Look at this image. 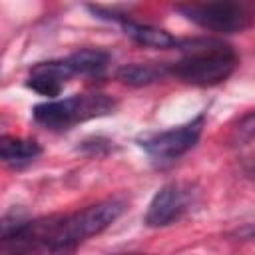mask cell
<instances>
[{
  "mask_svg": "<svg viewBox=\"0 0 255 255\" xmlns=\"http://www.w3.org/2000/svg\"><path fill=\"white\" fill-rule=\"evenodd\" d=\"M40 153L42 147L34 139H24L14 135H2L0 139V157L12 169H22L30 165L36 157H40Z\"/></svg>",
  "mask_w": 255,
  "mask_h": 255,
  "instance_id": "8",
  "label": "cell"
},
{
  "mask_svg": "<svg viewBox=\"0 0 255 255\" xmlns=\"http://www.w3.org/2000/svg\"><path fill=\"white\" fill-rule=\"evenodd\" d=\"M118 108V102L100 92L92 94H74L64 100H48L32 110V118L38 126L52 129V131H62L70 129L76 124H84L94 118H104L114 114Z\"/></svg>",
  "mask_w": 255,
  "mask_h": 255,
  "instance_id": "2",
  "label": "cell"
},
{
  "mask_svg": "<svg viewBox=\"0 0 255 255\" xmlns=\"http://www.w3.org/2000/svg\"><path fill=\"white\" fill-rule=\"evenodd\" d=\"M175 10L189 22L203 30L235 34L243 32L253 24L251 12L235 2H207V4H179Z\"/></svg>",
  "mask_w": 255,
  "mask_h": 255,
  "instance_id": "5",
  "label": "cell"
},
{
  "mask_svg": "<svg viewBox=\"0 0 255 255\" xmlns=\"http://www.w3.org/2000/svg\"><path fill=\"white\" fill-rule=\"evenodd\" d=\"M72 74L80 76H98L106 70L110 62V54L100 48H82L66 58Z\"/></svg>",
  "mask_w": 255,
  "mask_h": 255,
  "instance_id": "10",
  "label": "cell"
},
{
  "mask_svg": "<svg viewBox=\"0 0 255 255\" xmlns=\"http://www.w3.org/2000/svg\"><path fill=\"white\" fill-rule=\"evenodd\" d=\"M124 255H139V253H124Z\"/></svg>",
  "mask_w": 255,
  "mask_h": 255,
  "instance_id": "14",
  "label": "cell"
},
{
  "mask_svg": "<svg viewBox=\"0 0 255 255\" xmlns=\"http://www.w3.org/2000/svg\"><path fill=\"white\" fill-rule=\"evenodd\" d=\"M124 209H126V203L122 199H106V201L88 205L72 215L56 217L50 239L64 245L78 247L82 241L106 231L124 213Z\"/></svg>",
  "mask_w": 255,
  "mask_h": 255,
  "instance_id": "3",
  "label": "cell"
},
{
  "mask_svg": "<svg viewBox=\"0 0 255 255\" xmlns=\"http://www.w3.org/2000/svg\"><path fill=\"white\" fill-rule=\"evenodd\" d=\"M74 253H76V247L58 243L48 237H44L40 241H32V243L22 245L12 251H4V255H74Z\"/></svg>",
  "mask_w": 255,
  "mask_h": 255,
  "instance_id": "12",
  "label": "cell"
},
{
  "mask_svg": "<svg viewBox=\"0 0 255 255\" xmlns=\"http://www.w3.org/2000/svg\"><path fill=\"white\" fill-rule=\"evenodd\" d=\"M64 84H66V82H62L56 74H52V72L44 66V62L32 66L30 76H28V80H26V86H28L32 92H36V94H40V96H46V98H50V100H56V96H60Z\"/></svg>",
  "mask_w": 255,
  "mask_h": 255,
  "instance_id": "11",
  "label": "cell"
},
{
  "mask_svg": "<svg viewBox=\"0 0 255 255\" xmlns=\"http://www.w3.org/2000/svg\"><path fill=\"white\" fill-rule=\"evenodd\" d=\"M169 74V64H126L118 68L116 78L131 88H143L163 80Z\"/></svg>",
  "mask_w": 255,
  "mask_h": 255,
  "instance_id": "9",
  "label": "cell"
},
{
  "mask_svg": "<svg viewBox=\"0 0 255 255\" xmlns=\"http://www.w3.org/2000/svg\"><path fill=\"white\" fill-rule=\"evenodd\" d=\"M195 187L187 181H171L155 191L145 211L147 227H165L181 219L195 201Z\"/></svg>",
  "mask_w": 255,
  "mask_h": 255,
  "instance_id": "6",
  "label": "cell"
},
{
  "mask_svg": "<svg viewBox=\"0 0 255 255\" xmlns=\"http://www.w3.org/2000/svg\"><path fill=\"white\" fill-rule=\"evenodd\" d=\"M177 48L183 52V58L169 66V74L199 88H211L225 82L239 62L235 50L215 38L179 40Z\"/></svg>",
  "mask_w": 255,
  "mask_h": 255,
  "instance_id": "1",
  "label": "cell"
},
{
  "mask_svg": "<svg viewBox=\"0 0 255 255\" xmlns=\"http://www.w3.org/2000/svg\"><path fill=\"white\" fill-rule=\"evenodd\" d=\"M253 139H255V112H247L231 128L229 143L231 145H247Z\"/></svg>",
  "mask_w": 255,
  "mask_h": 255,
  "instance_id": "13",
  "label": "cell"
},
{
  "mask_svg": "<svg viewBox=\"0 0 255 255\" xmlns=\"http://www.w3.org/2000/svg\"><path fill=\"white\" fill-rule=\"evenodd\" d=\"M98 18H106V20H112V22H118L124 30V34L133 40L135 44L139 46H145V48H157V50H167V48H177L179 40L175 36H171L167 30L163 28H157V26H151V24H141V22H133L129 18H126L124 14H116V12H110L106 8H100V6H88Z\"/></svg>",
  "mask_w": 255,
  "mask_h": 255,
  "instance_id": "7",
  "label": "cell"
},
{
  "mask_svg": "<svg viewBox=\"0 0 255 255\" xmlns=\"http://www.w3.org/2000/svg\"><path fill=\"white\" fill-rule=\"evenodd\" d=\"M203 126H205V112H199L187 124L137 137V145L151 157L153 163H157V165L169 163L195 147V143L199 141V135L203 131Z\"/></svg>",
  "mask_w": 255,
  "mask_h": 255,
  "instance_id": "4",
  "label": "cell"
}]
</instances>
